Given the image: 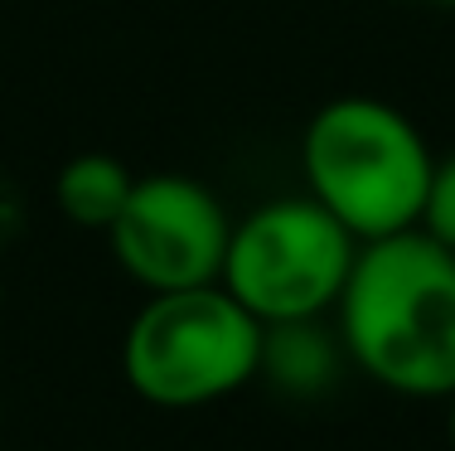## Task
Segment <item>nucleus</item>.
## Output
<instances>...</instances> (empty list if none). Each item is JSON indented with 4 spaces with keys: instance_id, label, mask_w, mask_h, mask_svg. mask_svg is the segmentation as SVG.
<instances>
[{
    "instance_id": "obj_10",
    "label": "nucleus",
    "mask_w": 455,
    "mask_h": 451,
    "mask_svg": "<svg viewBox=\"0 0 455 451\" xmlns=\"http://www.w3.org/2000/svg\"><path fill=\"white\" fill-rule=\"evenodd\" d=\"M421 5H441V10H455V0H421Z\"/></svg>"
},
{
    "instance_id": "obj_9",
    "label": "nucleus",
    "mask_w": 455,
    "mask_h": 451,
    "mask_svg": "<svg viewBox=\"0 0 455 451\" xmlns=\"http://www.w3.org/2000/svg\"><path fill=\"white\" fill-rule=\"evenodd\" d=\"M446 403H451V417H446V427H451V447H455V393H451Z\"/></svg>"
},
{
    "instance_id": "obj_2",
    "label": "nucleus",
    "mask_w": 455,
    "mask_h": 451,
    "mask_svg": "<svg viewBox=\"0 0 455 451\" xmlns=\"http://www.w3.org/2000/svg\"><path fill=\"white\" fill-rule=\"evenodd\" d=\"M431 165L436 156L421 126L403 107L368 93L330 98L300 136L306 195L324 204L359 243L417 229Z\"/></svg>"
},
{
    "instance_id": "obj_6",
    "label": "nucleus",
    "mask_w": 455,
    "mask_h": 451,
    "mask_svg": "<svg viewBox=\"0 0 455 451\" xmlns=\"http://www.w3.org/2000/svg\"><path fill=\"white\" fill-rule=\"evenodd\" d=\"M132 185H136V175L116 156L83 150V156L59 165V175H53V204H59V213L68 223L107 233L116 223V213L126 209V199H132Z\"/></svg>"
},
{
    "instance_id": "obj_5",
    "label": "nucleus",
    "mask_w": 455,
    "mask_h": 451,
    "mask_svg": "<svg viewBox=\"0 0 455 451\" xmlns=\"http://www.w3.org/2000/svg\"><path fill=\"white\" fill-rule=\"evenodd\" d=\"M112 257L136 286L150 292H184V286H209L223 277L228 238H233V213L194 175H140L132 199L107 229Z\"/></svg>"
},
{
    "instance_id": "obj_1",
    "label": "nucleus",
    "mask_w": 455,
    "mask_h": 451,
    "mask_svg": "<svg viewBox=\"0 0 455 451\" xmlns=\"http://www.w3.org/2000/svg\"><path fill=\"white\" fill-rule=\"evenodd\" d=\"M344 359L387 393H455V248L407 229L359 243L339 292Z\"/></svg>"
},
{
    "instance_id": "obj_8",
    "label": "nucleus",
    "mask_w": 455,
    "mask_h": 451,
    "mask_svg": "<svg viewBox=\"0 0 455 451\" xmlns=\"http://www.w3.org/2000/svg\"><path fill=\"white\" fill-rule=\"evenodd\" d=\"M421 233H431L436 243L455 248V150L451 156H436L427 180V204H421Z\"/></svg>"
},
{
    "instance_id": "obj_4",
    "label": "nucleus",
    "mask_w": 455,
    "mask_h": 451,
    "mask_svg": "<svg viewBox=\"0 0 455 451\" xmlns=\"http://www.w3.org/2000/svg\"><path fill=\"white\" fill-rule=\"evenodd\" d=\"M359 238L310 195L267 199L233 219L219 282L252 310L262 326L320 320L339 306L354 272Z\"/></svg>"
},
{
    "instance_id": "obj_3",
    "label": "nucleus",
    "mask_w": 455,
    "mask_h": 451,
    "mask_svg": "<svg viewBox=\"0 0 455 451\" xmlns=\"http://www.w3.org/2000/svg\"><path fill=\"white\" fill-rule=\"evenodd\" d=\"M267 326L223 282L150 292L122 340V374L150 407H209L262 374Z\"/></svg>"
},
{
    "instance_id": "obj_7",
    "label": "nucleus",
    "mask_w": 455,
    "mask_h": 451,
    "mask_svg": "<svg viewBox=\"0 0 455 451\" xmlns=\"http://www.w3.org/2000/svg\"><path fill=\"white\" fill-rule=\"evenodd\" d=\"M344 345L334 335H324L320 320H286V326H267L262 340V374L276 383L281 393H324L339 374Z\"/></svg>"
}]
</instances>
